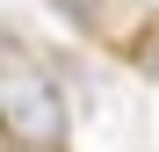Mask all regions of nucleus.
<instances>
[{
    "label": "nucleus",
    "instance_id": "nucleus-1",
    "mask_svg": "<svg viewBox=\"0 0 159 152\" xmlns=\"http://www.w3.org/2000/svg\"><path fill=\"white\" fill-rule=\"evenodd\" d=\"M0 116H7V138L15 145H36V152H58L65 145V94L58 80L36 65V58H7L0 72Z\"/></svg>",
    "mask_w": 159,
    "mask_h": 152
}]
</instances>
